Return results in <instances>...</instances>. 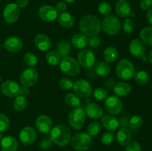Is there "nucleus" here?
<instances>
[{
  "label": "nucleus",
  "mask_w": 152,
  "mask_h": 151,
  "mask_svg": "<svg viewBox=\"0 0 152 151\" xmlns=\"http://www.w3.org/2000/svg\"><path fill=\"white\" fill-rule=\"evenodd\" d=\"M18 142L11 136H6L1 139V151H16L18 149Z\"/></svg>",
  "instance_id": "23"
},
{
  "label": "nucleus",
  "mask_w": 152,
  "mask_h": 151,
  "mask_svg": "<svg viewBox=\"0 0 152 151\" xmlns=\"http://www.w3.org/2000/svg\"><path fill=\"white\" fill-rule=\"evenodd\" d=\"M28 105V99L26 96H17L13 101V108L17 112H21L26 108Z\"/></svg>",
  "instance_id": "33"
},
{
  "label": "nucleus",
  "mask_w": 152,
  "mask_h": 151,
  "mask_svg": "<svg viewBox=\"0 0 152 151\" xmlns=\"http://www.w3.org/2000/svg\"><path fill=\"white\" fill-rule=\"evenodd\" d=\"M58 22L64 28L69 29L74 25V18L71 13L63 12L58 16Z\"/></svg>",
  "instance_id": "27"
},
{
  "label": "nucleus",
  "mask_w": 152,
  "mask_h": 151,
  "mask_svg": "<svg viewBox=\"0 0 152 151\" xmlns=\"http://www.w3.org/2000/svg\"><path fill=\"white\" fill-rule=\"evenodd\" d=\"M98 11L102 15L108 16L111 13V11H112V8H111V6L109 3L105 1H101L98 4Z\"/></svg>",
  "instance_id": "38"
},
{
  "label": "nucleus",
  "mask_w": 152,
  "mask_h": 151,
  "mask_svg": "<svg viewBox=\"0 0 152 151\" xmlns=\"http://www.w3.org/2000/svg\"><path fill=\"white\" fill-rule=\"evenodd\" d=\"M53 1H56V0H53Z\"/></svg>",
  "instance_id": "55"
},
{
  "label": "nucleus",
  "mask_w": 152,
  "mask_h": 151,
  "mask_svg": "<svg viewBox=\"0 0 152 151\" xmlns=\"http://www.w3.org/2000/svg\"><path fill=\"white\" fill-rule=\"evenodd\" d=\"M116 73L121 79L130 80L134 76V66L129 59H121L116 67Z\"/></svg>",
  "instance_id": "4"
},
{
  "label": "nucleus",
  "mask_w": 152,
  "mask_h": 151,
  "mask_svg": "<svg viewBox=\"0 0 152 151\" xmlns=\"http://www.w3.org/2000/svg\"><path fill=\"white\" fill-rule=\"evenodd\" d=\"M146 16H147V20H148V22L152 25V9L148 10Z\"/></svg>",
  "instance_id": "51"
},
{
  "label": "nucleus",
  "mask_w": 152,
  "mask_h": 151,
  "mask_svg": "<svg viewBox=\"0 0 152 151\" xmlns=\"http://www.w3.org/2000/svg\"><path fill=\"white\" fill-rule=\"evenodd\" d=\"M55 9H56V10L58 13H62L63 12H65V10H67V4L64 1H60V2L57 3L56 4Z\"/></svg>",
  "instance_id": "48"
},
{
  "label": "nucleus",
  "mask_w": 152,
  "mask_h": 151,
  "mask_svg": "<svg viewBox=\"0 0 152 151\" xmlns=\"http://www.w3.org/2000/svg\"><path fill=\"white\" fill-rule=\"evenodd\" d=\"M52 120L47 115H40L36 119V127L39 132L42 133H50L52 129Z\"/></svg>",
  "instance_id": "17"
},
{
  "label": "nucleus",
  "mask_w": 152,
  "mask_h": 151,
  "mask_svg": "<svg viewBox=\"0 0 152 151\" xmlns=\"http://www.w3.org/2000/svg\"><path fill=\"white\" fill-rule=\"evenodd\" d=\"M116 139H117V143L121 145V146H126L128 144L131 142L132 133L129 129L123 127L118 130L117 136H116Z\"/></svg>",
  "instance_id": "24"
},
{
  "label": "nucleus",
  "mask_w": 152,
  "mask_h": 151,
  "mask_svg": "<svg viewBox=\"0 0 152 151\" xmlns=\"http://www.w3.org/2000/svg\"><path fill=\"white\" fill-rule=\"evenodd\" d=\"M16 4L19 8H24L29 4V0H17Z\"/></svg>",
  "instance_id": "50"
},
{
  "label": "nucleus",
  "mask_w": 152,
  "mask_h": 151,
  "mask_svg": "<svg viewBox=\"0 0 152 151\" xmlns=\"http://www.w3.org/2000/svg\"><path fill=\"white\" fill-rule=\"evenodd\" d=\"M0 1H1V0H0Z\"/></svg>",
  "instance_id": "56"
},
{
  "label": "nucleus",
  "mask_w": 152,
  "mask_h": 151,
  "mask_svg": "<svg viewBox=\"0 0 152 151\" xmlns=\"http://www.w3.org/2000/svg\"><path fill=\"white\" fill-rule=\"evenodd\" d=\"M101 124L98 121H93L90 123L87 127V133L90 136H96L100 133Z\"/></svg>",
  "instance_id": "36"
},
{
  "label": "nucleus",
  "mask_w": 152,
  "mask_h": 151,
  "mask_svg": "<svg viewBox=\"0 0 152 151\" xmlns=\"http://www.w3.org/2000/svg\"><path fill=\"white\" fill-rule=\"evenodd\" d=\"M152 6V0H141L140 7L143 10H148Z\"/></svg>",
  "instance_id": "47"
},
{
  "label": "nucleus",
  "mask_w": 152,
  "mask_h": 151,
  "mask_svg": "<svg viewBox=\"0 0 152 151\" xmlns=\"http://www.w3.org/2000/svg\"><path fill=\"white\" fill-rule=\"evenodd\" d=\"M4 47L10 53H17L23 47V42L17 36H10L4 41Z\"/></svg>",
  "instance_id": "18"
},
{
  "label": "nucleus",
  "mask_w": 152,
  "mask_h": 151,
  "mask_svg": "<svg viewBox=\"0 0 152 151\" xmlns=\"http://www.w3.org/2000/svg\"><path fill=\"white\" fill-rule=\"evenodd\" d=\"M151 90H152V88H151Z\"/></svg>",
  "instance_id": "57"
},
{
  "label": "nucleus",
  "mask_w": 152,
  "mask_h": 151,
  "mask_svg": "<svg viewBox=\"0 0 152 151\" xmlns=\"http://www.w3.org/2000/svg\"><path fill=\"white\" fill-rule=\"evenodd\" d=\"M23 60L25 65L28 67H31V68H34V67L37 66V63H38V60H37L36 55H34L32 53H30V52L27 53L24 56Z\"/></svg>",
  "instance_id": "37"
},
{
  "label": "nucleus",
  "mask_w": 152,
  "mask_h": 151,
  "mask_svg": "<svg viewBox=\"0 0 152 151\" xmlns=\"http://www.w3.org/2000/svg\"><path fill=\"white\" fill-rule=\"evenodd\" d=\"M115 134L113 132L105 133L101 137V143L104 145H110L115 140Z\"/></svg>",
  "instance_id": "41"
},
{
  "label": "nucleus",
  "mask_w": 152,
  "mask_h": 151,
  "mask_svg": "<svg viewBox=\"0 0 152 151\" xmlns=\"http://www.w3.org/2000/svg\"><path fill=\"white\" fill-rule=\"evenodd\" d=\"M65 103L68 105V106L72 108L78 107H80V105H81V101H80L79 96L77 94L73 93H68L65 96Z\"/></svg>",
  "instance_id": "32"
},
{
  "label": "nucleus",
  "mask_w": 152,
  "mask_h": 151,
  "mask_svg": "<svg viewBox=\"0 0 152 151\" xmlns=\"http://www.w3.org/2000/svg\"><path fill=\"white\" fill-rule=\"evenodd\" d=\"M30 90L29 87H26V86H22V87H19V92H18V96H26L29 95Z\"/></svg>",
  "instance_id": "49"
},
{
  "label": "nucleus",
  "mask_w": 152,
  "mask_h": 151,
  "mask_svg": "<svg viewBox=\"0 0 152 151\" xmlns=\"http://www.w3.org/2000/svg\"><path fill=\"white\" fill-rule=\"evenodd\" d=\"M71 44L67 40H62L59 41L56 47V52L59 54L60 58L69 56L68 55L71 53Z\"/></svg>",
  "instance_id": "28"
},
{
  "label": "nucleus",
  "mask_w": 152,
  "mask_h": 151,
  "mask_svg": "<svg viewBox=\"0 0 152 151\" xmlns=\"http://www.w3.org/2000/svg\"><path fill=\"white\" fill-rule=\"evenodd\" d=\"M73 90L77 96L82 98L90 97L93 93V88L90 83L86 79H78L74 83Z\"/></svg>",
  "instance_id": "9"
},
{
  "label": "nucleus",
  "mask_w": 152,
  "mask_h": 151,
  "mask_svg": "<svg viewBox=\"0 0 152 151\" xmlns=\"http://www.w3.org/2000/svg\"><path fill=\"white\" fill-rule=\"evenodd\" d=\"M1 76H0V81H1Z\"/></svg>",
  "instance_id": "54"
},
{
  "label": "nucleus",
  "mask_w": 152,
  "mask_h": 151,
  "mask_svg": "<svg viewBox=\"0 0 152 151\" xmlns=\"http://www.w3.org/2000/svg\"><path fill=\"white\" fill-rule=\"evenodd\" d=\"M71 44L77 49H84L88 45V38L84 34H76L71 38Z\"/></svg>",
  "instance_id": "26"
},
{
  "label": "nucleus",
  "mask_w": 152,
  "mask_h": 151,
  "mask_svg": "<svg viewBox=\"0 0 152 151\" xmlns=\"http://www.w3.org/2000/svg\"><path fill=\"white\" fill-rule=\"evenodd\" d=\"M80 29L87 36H97L101 32L102 26L99 19L93 15H86L80 21Z\"/></svg>",
  "instance_id": "1"
},
{
  "label": "nucleus",
  "mask_w": 152,
  "mask_h": 151,
  "mask_svg": "<svg viewBox=\"0 0 152 151\" xmlns=\"http://www.w3.org/2000/svg\"><path fill=\"white\" fill-rule=\"evenodd\" d=\"M140 38L145 44L152 47V26H146L140 33Z\"/></svg>",
  "instance_id": "31"
},
{
  "label": "nucleus",
  "mask_w": 152,
  "mask_h": 151,
  "mask_svg": "<svg viewBox=\"0 0 152 151\" xmlns=\"http://www.w3.org/2000/svg\"><path fill=\"white\" fill-rule=\"evenodd\" d=\"M123 107V103L121 99L116 95L107 97L105 101V108L110 115H115L120 113Z\"/></svg>",
  "instance_id": "8"
},
{
  "label": "nucleus",
  "mask_w": 152,
  "mask_h": 151,
  "mask_svg": "<svg viewBox=\"0 0 152 151\" xmlns=\"http://www.w3.org/2000/svg\"><path fill=\"white\" fill-rule=\"evenodd\" d=\"M123 30L127 33H132L135 29V24L131 19H126L123 22Z\"/></svg>",
  "instance_id": "43"
},
{
  "label": "nucleus",
  "mask_w": 152,
  "mask_h": 151,
  "mask_svg": "<svg viewBox=\"0 0 152 151\" xmlns=\"http://www.w3.org/2000/svg\"><path fill=\"white\" fill-rule=\"evenodd\" d=\"M86 115L84 109L81 107L74 108L68 114V124L74 130H80L84 125Z\"/></svg>",
  "instance_id": "7"
},
{
  "label": "nucleus",
  "mask_w": 152,
  "mask_h": 151,
  "mask_svg": "<svg viewBox=\"0 0 152 151\" xmlns=\"http://www.w3.org/2000/svg\"><path fill=\"white\" fill-rule=\"evenodd\" d=\"M143 124V118L140 115H134L129 121V127L132 129H138Z\"/></svg>",
  "instance_id": "40"
},
{
  "label": "nucleus",
  "mask_w": 152,
  "mask_h": 151,
  "mask_svg": "<svg viewBox=\"0 0 152 151\" xmlns=\"http://www.w3.org/2000/svg\"><path fill=\"white\" fill-rule=\"evenodd\" d=\"M46 61L51 66H57L60 62V56L56 51H50L46 54Z\"/></svg>",
  "instance_id": "35"
},
{
  "label": "nucleus",
  "mask_w": 152,
  "mask_h": 151,
  "mask_svg": "<svg viewBox=\"0 0 152 151\" xmlns=\"http://www.w3.org/2000/svg\"><path fill=\"white\" fill-rule=\"evenodd\" d=\"M71 138V130L65 125H56L50 131V141L59 147L68 145Z\"/></svg>",
  "instance_id": "2"
},
{
  "label": "nucleus",
  "mask_w": 152,
  "mask_h": 151,
  "mask_svg": "<svg viewBox=\"0 0 152 151\" xmlns=\"http://www.w3.org/2000/svg\"><path fill=\"white\" fill-rule=\"evenodd\" d=\"M10 126V120L8 117L3 113H0V132L7 130Z\"/></svg>",
  "instance_id": "44"
},
{
  "label": "nucleus",
  "mask_w": 152,
  "mask_h": 151,
  "mask_svg": "<svg viewBox=\"0 0 152 151\" xmlns=\"http://www.w3.org/2000/svg\"><path fill=\"white\" fill-rule=\"evenodd\" d=\"M92 138L87 133H79L71 138V143L75 150L86 151L92 145Z\"/></svg>",
  "instance_id": "5"
},
{
  "label": "nucleus",
  "mask_w": 152,
  "mask_h": 151,
  "mask_svg": "<svg viewBox=\"0 0 152 151\" xmlns=\"http://www.w3.org/2000/svg\"><path fill=\"white\" fill-rule=\"evenodd\" d=\"M74 1H75V0H64V1L67 3H73Z\"/></svg>",
  "instance_id": "53"
},
{
  "label": "nucleus",
  "mask_w": 152,
  "mask_h": 151,
  "mask_svg": "<svg viewBox=\"0 0 152 151\" xmlns=\"http://www.w3.org/2000/svg\"><path fill=\"white\" fill-rule=\"evenodd\" d=\"M103 57L105 62H114L118 57V50L113 46L106 47L103 51Z\"/></svg>",
  "instance_id": "29"
},
{
  "label": "nucleus",
  "mask_w": 152,
  "mask_h": 151,
  "mask_svg": "<svg viewBox=\"0 0 152 151\" xmlns=\"http://www.w3.org/2000/svg\"><path fill=\"white\" fill-rule=\"evenodd\" d=\"M100 38L98 36H92L88 38V45L90 47H94V48L97 47L100 44Z\"/></svg>",
  "instance_id": "46"
},
{
  "label": "nucleus",
  "mask_w": 152,
  "mask_h": 151,
  "mask_svg": "<svg viewBox=\"0 0 152 151\" xmlns=\"http://www.w3.org/2000/svg\"><path fill=\"white\" fill-rule=\"evenodd\" d=\"M145 44L143 41L139 38H134L132 40L129 44V51L132 56L137 58H142L145 56Z\"/></svg>",
  "instance_id": "16"
},
{
  "label": "nucleus",
  "mask_w": 152,
  "mask_h": 151,
  "mask_svg": "<svg viewBox=\"0 0 152 151\" xmlns=\"http://www.w3.org/2000/svg\"><path fill=\"white\" fill-rule=\"evenodd\" d=\"M115 11L120 17L126 18L130 16L132 8L128 0H117L115 4Z\"/></svg>",
  "instance_id": "19"
},
{
  "label": "nucleus",
  "mask_w": 152,
  "mask_h": 151,
  "mask_svg": "<svg viewBox=\"0 0 152 151\" xmlns=\"http://www.w3.org/2000/svg\"><path fill=\"white\" fill-rule=\"evenodd\" d=\"M86 114L91 119H99L103 115V110L96 103H89L86 107Z\"/></svg>",
  "instance_id": "20"
},
{
  "label": "nucleus",
  "mask_w": 152,
  "mask_h": 151,
  "mask_svg": "<svg viewBox=\"0 0 152 151\" xmlns=\"http://www.w3.org/2000/svg\"><path fill=\"white\" fill-rule=\"evenodd\" d=\"M94 96L97 101L102 102L108 97V91L103 87H97L94 90Z\"/></svg>",
  "instance_id": "39"
},
{
  "label": "nucleus",
  "mask_w": 152,
  "mask_h": 151,
  "mask_svg": "<svg viewBox=\"0 0 152 151\" xmlns=\"http://www.w3.org/2000/svg\"><path fill=\"white\" fill-rule=\"evenodd\" d=\"M132 91V86L127 82L117 83L114 87V93L118 97H126Z\"/></svg>",
  "instance_id": "25"
},
{
  "label": "nucleus",
  "mask_w": 152,
  "mask_h": 151,
  "mask_svg": "<svg viewBox=\"0 0 152 151\" xmlns=\"http://www.w3.org/2000/svg\"><path fill=\"white\" fill-rule=\"evenodd\" d=\"M37 131L32 127L27 126L23 127L19 133V139L24 145H31L37 139Z\"/></svg>",
  "instance_id": "14"
},
{
  "label": "nucleus",
  "mask_w": 152,
  "mask_h": 151,
  "mask_svg": "<svg viewBox=\"0 0 152 151\" xmlns=\"http://www.w3.org/2000/svg\"><path fill=\"white\" fill-rule=\"evenodd\" d=\"M101 123L102 126L108 131H114L117 130L120 126V122L118 119L113 115H102L101 118Z\"/></svg>",
  "instance_id": "21"
},
{
  "label": "nucleus",
  "mask_w": 152,
  "mask_h": 151,
  "mask_svg": "<svg viewBox=\"0 0 152 151\" xmlns=\"http://www.w3.org/2000/svg\"><path fill=\"white\" fill-rule=\"evenodd\" d=\"M73 83L72 80L70 79L69 78H62L59 80V86L62 90H69L73 88Z\"/></svg>",
  "instance_id": "42"
},
{
  "label": "nucleus",
  "mask_w": 152,
  "mask_h": 151,
  "mask_svg": "<svg viewBox=\"0 0 152 151\" xmlns=\"http://www.w3.org/2000/svg\"><path fill=\"white\" fill-rule=\"evenodd\" d=\"M94 71L99 76L105 77L109 75L111 73V67L105 62H99L95 65Z\"/></svg>",
  "instance_id": "30"
},
{
  "label": "nucleus",
  "mask_w": 152,
  "mask_h": 151,
  "mask_svg": "<svg viewBox=\"0 0 152 151\" xmlns=\"http://www.w3.org/2000/svg\"><path fill=\"white\" fill-rule=\"evenodd\" d=\"M59 68L63 73L70 76H76L80 73L81 70L79 62L71 56L62 58L59 62Z\"/></svg>",
  "instance_id": "3"
},
{
  "label": "nucleus",
  "mask_w": 152,
  "mask_h": 151,
  "mask_svg": "<svg viewBox=\"0 0 152 151\" xmlns=\"http://www.w3.org/2000/svg\"><path fill=\"white\" fill-rule=\"evenodd\" d=\"M34 42L37 48L42 51H46L51 48V41L45 34H38L35 37Z\"/></svg>",
  "instance_id": "22"
},
{
  "label": "nucleus",
  "mask_w": 152,
  "mask_h": 151,
  "mask_svg": "<svg viewBox=\"0 0 152 151\" xmlns=\"http://www.w3.org/2000/svg\"><path fill=\"white\" fill-rule=\"evenodd\" d=\"M19 86L16 81L12 80H6L1 84V92L4 96L9 98H13L18 96Z\"/></svg>",
  "instance_id": "15"
},
{
  "label": "nucleus",
  "mask_w": 152,
  "mask_h": 151,
  "mask_svg": "<svg viewBox=\"0 0 152 151\" xmlns=\"http://www.w3.org/2000/svg\"><path fill=\"white\" fill-rule=\"evenodd\" d=\"M134 77L136 83H137L138 84H140V85H145V84H148L150 79V76L148 73L143 70L139 71L137 73H135Z\"/></svg>",
  "instance_id": "34"
},
{
  "label": "nucleus",
  "mask_w": 152,
  "mask_h": 151,
  "mask_svg": "<svg viewBox=\"0 0 152 151\" xmlns=\"http://www.w3.org/2000/svg\"><path fill=\"white\" fill-rule=\"evenodd\" d=\"M39 80V73L34 68H27L21 73L19 81L23 86L32 87L37 83Z\"/></svg>",
  "instance_id": "10"
},
{
  "label": "nucleus",
  "mask_w": 152,
  "mask_h": 151,
  "mask_svg": "<svg viewBox=\"0 0 152 151\" xmlns=\"http://www.w3.org/2000/svg\"><path fill=\"white\" fill-rule=\"evenodd\" d=\"M102 29L109 36L117 35L122 28L121 22L115 16L108 15L103 19L102 22Z\"/></svg>",
  "instance_id": "6"
},
{
  "label": "nucleus",
  "mask_w": 152,
  "mask_h": 151,
  "mask_svg": "<svg viewBox=\"0 0 152 151\" xmlns=\"http://www.w3.org/2000/svg\"><path fill=\"white\" fill-rule=\"evenodd\" d=\"M125 151H142V148L138 142H132L126 145Z\"/></svg>",
  "instance_id": "45"
},
{
  "label": "nucleus",
  "mask_w": 152,
  "mask_h": 151,
  "mask_svg": "<svg viewBox=\"0 0 152 151\" xmlns=\"http://www.w3.org/2000/svg\"><path fill=\"white\" fill-rule=\"evenodd\" d=\"M77 59L79 64L80 66H83L86 68H91L94 65L95 62H96V58L95 55L94 54L91 50L88 49H84L81 50L78 53Z\"/></svg>",
  "instance_id": "12"
},
{
  "label": "nucleus",
  "mask_w": 152,
  "mask_h": 151,
  "mask_svg": "<svg viewBox=\"0 0 152 151\" xmlns=\"http://www.w3.org/2000/svg\"><path fill=\"white\" fill-rule=\"evenodd\" d=\"M148 61H149V62L152 64V50H151V51H150L149 54H148Z\"/></svg>",
  "instance_id": "52"
},
{
  "label": "nucleus",
  "mask_w": 152,
  "mask_h": 151,
  "mask_svg": "<svg viewBox=\"0 0 152 151\" xmlns=\"http://www.w3.org/2000/svg\"><path fill=\"white\" fill-rule=\"evenodd\" d=\"M38 15L43 22H51L58 17V12L53 6L45 4L39 7Z\"/></svg>",
  "instance_id": "13"
},
{
  "label": "nucleus",
  "mask_w": 152,
  "mask_h": 151,
  "mask_svg": "<svg viewBox=\"0 0 152 151\" xmlns=\"http://www.w3.org/2000/svg\"><path fill=\"white\" fill-rule=\"evenodd\" d=\"M20 15L19 7L15 3L7 4L3 11V18L7 24H14L17 22Z\"/></svg>",
  "instance_id": "11"
}]
</instances>
